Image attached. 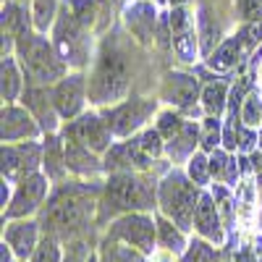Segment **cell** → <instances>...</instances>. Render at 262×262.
Here are the masks:
<instances>
[{
  "label": "cell",
  "mask_w": 262,
  "mask_h": 262,
  "mask_svg": "<svg viewBox=\"0 0 262 262\" xmlns=\"http://www.w3.org/2000/svg\"><path fill=\"white\" fill-rule=\"evenodd\" d=\"M66 147H60V142L55 137H48V144H45V173L50 181H60L66 176Z\"/></svg>",
  "instance_id": "21"
},
{
  "label": "cell",
  "mask_w": 262,
  "mask_h": 262,
  "mask_svg": "<svg viewBox=\"0 0 262 262\" xmlns=\"http://www.w3.org/2000/svg\"><path fill=\"white\" fill-rule=\"evenodd\" d=\"M90 262H95V257H90Z\"/></svg>",
  "instance_id": "48"
},
{
  "label": "cell",
  "mask_w": 262,
  "mask_h": 262,
  "mask_svg": "<svg viewBox=\"0 0 262 262\" xmlns=\"http://www.w3.org/2000/svg\"><path fill=\"white\" fill-rule=\"evenodd\" d=\"M32 262H60V252H58L53 238H45L42 244H37V249L32 254Z\"/></svg>",
  "instance_id": "36"
},
{
  "label": "cell",
  "mask_w": 262,
  "mask_h": 262,
  "mask_svg": "<svg viewBox=\"0 0 262 262\" xmlns=\"http://www.w3.org/2000/svg\"><path fill=\"white\" fill-rule=\"evenodd\" d=\"M259 8H262V0H242V11L247 18H254Z\"/></svg>",
  "instance_id": "41"
},
{
  "label": "cell",
  "mask_w": 262,
  "mask_h": 262,
  "mask_svg": "<svg viewBox=\"0 0 262 262\" xmlns=\"http://www.w3.org/2000/svg\"><path fill=\"white\" fill-rule=\"evenodd\" d=\"M139 147H142V152L152 160V158H160L163 152H165V142H163V134L158 128H147L144 134L139 137Z\"/></svg>",
  "instance_id": "30"
},
{
  "label": "cell",
  "mask_w": 262,
  "mask_h": 262,
  "mask_svg": "<svg viewBox=\"0 0 262 262\" xmlns=\"http://www.w3.org/2000/svg\"><path fill=\"white\" fill-rule=\"evenodd\" d=\"M55 8H58V0H34L32 6V21L39 32H45L53 18H55Z\"/></svg>",
  "instance_id": "27"
},
{
  "label": "cell",
  "mask_w": 262,
  "mask_h": 262,
  "mask_svg": "<svg viewBox=\"0 0 262 262\" xmlns=\"http://www.w3.org/2000/svg\"><path fill=\"white\" fill-rule=\"evenodd\" d=\"M259 147H262V134H259Z\"/></svg>",
  "instance_id": "47"
},
{
  "label": "cell",
  "mask_w": 262,
  "mask_h": 262,
  "mask_svg": "<svg viewBox=\"0 0 262 262\" xmlns=\"http://www.w3.org/2000/svg\"><path fill=\"white\" fill-rule=\"evenodd\" d=\"M6 244L13 249V254L18 259H24L29 254H34L37 249V226L29 223V221H18V223H11L3 233Z\"/></svg>",
  "instance_id": "17"
},
{
  "label": "cell",
  "mask_w": 262,
  "mask_h": 262,
  "mask_svg": "<svg viewBox=\"0 0 262 262\" xmlns=\"http://www.w3.org/2000/svg\"><path fill=\"white\" fill-rule=\"evenodd\" d=\"M24 32H29V16L21 11L18 6L6 3L3 6V34L16 39V37H21Z\"/></svg>",
  "instance_id": "24"
},
{
  "label": "cell",
  "mask_w": 262,
  "mask_h": 262,
  "mask_svg": "<svg viewBox=\"0 0 262 262\" xmlns=\"http://www.w3.org/2000/svg\"><path fill=\"white\" fill-rule=\"evenodd\" d=\"M196 95H200V81L189 74H168L163 81V100L181 111H191Z\"/></svg>",
  "instance_id": "15"
},
{
  "label": "cell",
  "mask_w": 262,
  "mask_h": 262,
  "mask_svg": "<svg viewBox=\"0 0 262 262\" xmlns=\"http://www.w3.org/2000/svg\"><path fill=\"white\" fill-rule=\"evenodd\" d=\"M37 121L29 116V111H21V107H3V126H0V134H3V144L11 142H21V139H34L39 134Z\"/></svg>",
  "instance_id": "14"
},
{
  "label": "cell",
  "mask_w": 262,
  "mask_h": 262,
  "mask_svg": "<svg viewBox=\"0 0 262 262\" xmlns=\"http://www.w3.org/2000/svg\"><path fill=\"white\" fill-rule=\"evenodd\" d=\"M128 81H131L128 55L123 53L118 42L105 39L97 66H95V74L90 76V84H86L90 100L95 105H116L128 92Z\"/></svg>",
  "instance_id": "1"
},
{
  "label": "cell",
  "mask_w": 262,
  "mask_h": 262,
  "mask_svg": "<svg viewBox=\"0 0 262 262\" xmlns=\"http://www.w3.org/2000/svg\"><path fill=\"white\" fill-rule=\"evenodd\" d=\"M238 45H242V39L238 37H233V39H228V42H223L217 50H212L210 55H207V63L212 66L215 71H231L233 66H236V55H238Z\"/></svg>",
  "instance_id": "22"
},
{
  "label": "cell",
  "mask_w": 262,
  "mask_h": 262,
  "mask_svg": "<svg viewBox=\"0 0 262 262\" xmlns=\"http://www.w3.org/2000/svg\"><path fill=\"white\" fill-rule=\"evenodd\" d=\"M215 196H217V202H221V205H217V210L223 212L226 221H231V200H228V194H226L223 189H217V191H215Z\"/></svg>",
  "instance_id": "40"
},
{
  "label": "cell",
  "mask_w": 262,
  "mask_h": 262,
  "mask_svg": "<svg viewBox=\"0 0 262 262\" xmlns=\"http://www.w3.org/2000/svg\"><path fill=\"white\" fill-rule=\"evenodd\" d=\"M63 262H84V252H81V244H74V249L66 254Z\"/></svg>",
  "instance_id": "42"
},
{
  "label": "cell",
  "mask_w": 262,
  "mask_h": 262,
  "mask_svg": "<svg viewBox=\"0 0 262 262\" xmlns=\"http://www.w3.org/2000/svg\"><path fill=\"white\" fill-rule=\"evenodd\" d=\"M202 137H200V128H196V123H186L184 126V131L181 134H176L173 139H168V144H165V152L170 155V160H186V158H191L194 155V147H196V142H200Z\"/></svg>",
  "instance_id": "19"
},
{
  "label": "cell",
  "mask_w": 262,
  "mask_h": 262,
  "mask_svg": "<svg viewBox=\"0 0 262 262\" xmlns=\"http://www.w3.org/2000/svg\"><path fill=\"white\" fill-rule=\"evenodd\" d=\"M200 191H196V184L191 179H184L181 173H173L160 184V205L163 212L168 217L176 221V226L181 231H186L194 223V210L196 202H200Z\"/></svg>",
  "instance_id": "3"
},
{
  "label": "cell",
  "mask_w": 262,
  "mask_h": 262,
  "mask_svg": "<svg viewBox=\"0 0 262 262\" xmlns=\"http://www.w3.org/2000/svg\"><path fill=\"white\" fill-rule=\"evenodd\" d=\"M113 236L123 238L126 244L137 247L139 252H152V242H155V226L147 215H126L116 223Z\"/></svg>",
  "instance_id": "13"
},
{
  "label": "cell",
  "mask_w": 262,
  "mask_h": 262,
  "mask_svg": "<svg viewBox=\"0 0 262 262\" xmlns=\"http://www.w3.org/2000/svg\"><path fill=\"white\" fill-rule=\"evenodd\" d=\"M158 228H160V242H163V247L165 249H170V252H181L186 244H184V236H181V231H176L168 221H158Z\"/></svg>",
  "instance_id": "34"
},
{
  "label": "cell",
  "mask_w": 262,
  "mask_h": 262,
  "mask_svg": "<svg viewBox=\"0 0 262 262\" xmlns=\"http://www.w3.org/2000/svg\"><path fill=\"white\" fill-rule=\"evenodd\" d=\"M242 121L247 123V126H259L262 123V100H259V95L257 92H252V95H247L244 97V102H242Z\"/></svg>",
  "instance_id": "31"
},
{
  "label": "cell",
  "mask_w": 262,
  "mask_h": 262,
  "mask_svg": "<svg viewBox=\"0 0 262 262\" xmlns=\"http://www.w3.org/2000/svg\"><path fill=\"white\" fill-rule=\"evenodd\" d=\"M259 39H262V24H252V27H247V32H244V42H247V45L254 48Z\"/></svg>",
  "instance_id": "39"
},
{
  "label": "cell",
  "mask_w": 262,
  "mask_h": 262,
  "mask_svg": "<svg viewBox=\"0 0 262 262\" xmlns=\"http://www.w3.org/2000/svg\"><path fill=\"white\" fill-rule=\"evenodd\" d=\"M173 50L181 60H194V53H196V34H194V27L173 34Z\"/></svg>",
  "instance_id": "29"
},
{
  "label": "cell",
  "mask_w": 262,
  "mask_h": 262,
  "mask_svg": "<svg viewBox=\"0 0 262 262\" xmlns=\"http://www.w3.org/2000/svg\"><path fill=\"white\" fill-rule=\"evenodd\" d=\"M226 168H228V155H226V152H221V149H215L212 155H210V173H212L215 179L226 181Z\"/></svg>",
  "instance_id": "38"
},
{
  "label": "cell",
  "mask_w": 262,
  "mask_h": 262,
  "mask_svg": "<svg viewBox=\"0 0 262 262\" xmlns=\"http://www.w3.org/2000/svg\"><path fill=\"white\" fill-rule=\"evenodd\" d=\"M226 107V86L223 84H207L202 92V111L205 116L217 118Z\"/></svg>",
  "instance_id": "25"
},
{
  "label": "cell",
  "mask_w": 262,
  "mask_h": 262,
  "mask_svg": "<svg viewBox=\"0 0 262 262\" xmlns=\"http://www.w3.org/2000/svg\"><path fill=\"white\" fill-rule=\"evenodd\" d=\"M48 194V179L39 176V173H32V176L21 179L16 191H13V200L6 210V217H24V215H32L42 200Z\"/></svg>",
  "instance_id": "8"
},
{
  "label": "cell",
  "mask_w": 262,
  "mask_h": 262,
  "mask_svg": "<svg viewBox=\"0 0 262 262\" xmlns=\"http://www.w3.org/2000/svg\"><path fill=\"white\" fill-rule=\"evenodd\" d=\"M53 42L58 55L69 63V66H81L86 63V55H90V42H86V27L74 16V11L69 6H63L58 11V21L53 27Z\"/></svg>",
  "instance_id": "4"
},
{
  "label": "cell",
  "mask_w": 262,
  "mask_h": 262,
  "mask_svg": "<svg viewBox=\"0 0 262 262\" xmlns=\"http://www.w3.org/2000/svg\"><path fill=\"white\" fill-rule=\"evenodd\" d=\"M126 24H128V29L134 32L142 42H149L152 27H155V11H152L147 3L131 6L128 8V16H126Z\"/></svg>",
  "instance_id": "20"
},
{
  "label": "cell",
  "mask_w": 262,
  "mask_h": 262,
  "mask_svg": "<svg viewBox=\"0 0 262 262\" xmlns=\"http://www.w3.org/2000/svg\"><path fill=\"white\" fill-rule=\"evenodd\" d=\"M152 113H155V100H128V102L113 107V111H107L105 121H107L113 134L128 137L131 131H137Z\"/></svg>",
  "instance_id": "7"
},
{
  "label": "cell",
  "mask_w": 262,
  "mask_h": 262,
  "mask_svg": "<svg viewBox=\"0 0 262 262\" xmlns=\"http://www.w3.org/2000/svg\"><path fill=\"white\" fill-rule=\"evenodd\" d=\"M155 262H170V259H168V257H165V254H163V257H158V259H155Z\"/></svg>",
  "instance_id": "45"
},
{
  "label": "cell",
  "mask_w": 262,
  "mask_h": 262,
  "mask_svg": "<svg viewBox=\"0 0 262 262\" xmlns=\"http://www.w3.org/2000/svg\"><path fill=\"white\" fill-rule=\"evenodd\" d=\"M3 3H6V0H3Z\"/></svg>",
  "instance_id": "49"
},
{
  "label": "cell",
  "mask_w": 262,
  "mask_h": 262,
  "mask_svg": "<svg viewBox=\"0 0 262 262\" xmlns=\"http://www.w3.org/2000/svg\"><path fill=\"white\" fill-rule=\"evenodd\" d=\"M194 228L200 231L210 242H223V228H221V215H217V205L212 202L210 194H202L194 210Z\"/></svg>",
  "instance_id": "16"
},
{
  "label": "cell",
  "mask_w": 262,
  "mask_h": 262,
  "mask_svg": "<svg viewBox=\"0 0 262 262\" xmlns=\"http://www.w3.org/2000/svg\"><path fill=\"white\" fill-rule=\"evenodd\" d=\"M142 254L144 252H139L134 247H118V244L107 242L102 249V262H144Z\"/></svg>",
  "instance_id": "26"
},
{
  "label": "cell",
  "mask_w": 262,
  "mask_h": 262,
  "mask_svg": "<svg viewBox=\"0 0 262 262\" xmlns=\"http://www.w3.org/2000/svg\"><path fill=\"white\" fill-rule=\"evenodd\" d=\"M252 168L262 173V152H252Z\"/></svg>",
  "instance_id": "43"
},
{
  "label": "cell",
  "mask_w": 262,
  "mask_h": 262,
  "mask_svg": "<svg viewBox=\"0 0 262 262\" xmlns=\"http://www.w3.org/2000/svg\"><path fill=\"white\" fill-rule=\"evenodd\" d=\"M66 165H69V170L86 176V173H95L100 168V160L95 158V152L90 147H84L76 139H69L66 142Z\"/></svg>",
  "instance_id": "18"
},
{
  "label": "cell",
  "mask_w": 262,
  "mask_h": 262,
  "mask_svg": "<svg viewBox=\"0 0 262 262\" xmlns=\"http://www.w3.org/2000/svg\"><path fill=\"white\" fill-rule=\"evenodd\" d=\"M259 84H262V69H259Z\"/></svg>",
  "instance_id": "46"
},
{
  "label": "cell",
  "mask_w": 262,
  "mask_h": 262,
  "mask_svg": "<svg viewBox=\"0 0 262 262\" xmlns=\"http://www.w3.org/2000/svg\"><path fill=\"white\" fill-rule=\"evenodd\" d=\"M0 76H3V102H13L21 92V74L16 69V60L11 55H3V66H0Z\"/></svg>",
  "instance_id": "23"
},
{
  "label": "cell",
  "mask_w": 262,
  "mask_h": 262,
  "mask_svg": "<svg viewBox=\"0 0 262 262\" xmlns=\"http://www.w3.org/2000/svg\"><path fill=\"white\" fill-rule=\"evenodd\" d=\"M16 53L27 76V86H48L66 76V60L45 37L24 32L16 37Z\"/></svg>",
  "instance_id": "2"
},
{
  "label": "cell",
  "mask_w": 262,
  "mask_h": 262,
  "mask_svg": "<svg viewBox=\"0 0 262 262\" xmlns=\"http://www.w3.org/2000/svg\"><path fill=\"white\" fill-rule=\"evenodd\" d=\"M184 126H186V121H184L179 113H173V111H168V113H160L158 131L163 134V139H173L176 134H181V131H184Z\"/></svg>",
  "instance_id": "32"
},
{
  "label": "cell",
  "mask_w": 262,
  "mask_h": 262,
  "mask_svg": "<svg viewBox=\"0 0 262 262\" xmlns=\"http://www.w3.org/2000/svg\"><path fill=\"white\" fill-rule=\"evenodd\" d=\"M111 137H113L111 126L100 116H81L79 121L66 126V139H76L92 152H105L111 147Z\"/></svg>",
  "instance_id": "9"
},
{
  "label": "cell",
  "mask_w": 262,
  "mask_h": 262,
  "mask_svg": "<svg viewBox=\"0 0 262 262\" xmlns=\"http://www.w3.org/2000/svg\"><path fill=\"white\" fill-rule=\"evenodd\" d=\"M223 139V134H221V123H217L212 116H207L205 118V128H202V147L207 149V152H215V147H217V142Z\"/></svg>",
  "instance_id": "35"
},
{
  "label": "cell",
  "mask_w": 262,
  "mask_h": 262,
  "mask_svg": "<svg viewBox=\"0 0 262 262\" xmlns=\"http://www.w3.org/2000/svg\"><path fill=\"white\" fill-rule=\"evenodd\" d=\"M86 215V202L76 194H58L53 205L45 210L42 215V228L50 231V233H58V231H71L76 228Z\"/></svg>",
  "instance_id": "6"
},
{
  "label": "cell",
  "mask_w": 262,
  "mask_h": 262,
  "mask_svg": "<svg viewBox=\"0 0 262 262\" xmlns=\"http://www.w3.org/2000/svg\"><path fill=\"white\" fill-rule=\"evenodd\" d=\"M152 186L131 173H118L107 181V205L113 210H147L152 207Z\"/></svg>",
  "instance_id": "5"
},
{
  "label": "cell",
  "mask_w": 262,
  "mask_h": 262,
  "mask_svg": "<svg viewBox=\"0 0 262 262\" xmlns=\"http://www.w3.org/2000/svg\"><path fill=\"white\" fill-rule=\"evenodd\" d=\"M189 179L196 184V186H205L207 179H210V158L205 155H194L189 158Z\"/></svg>",
  "instance_id": "33"
},
{
  "label": "cell",
  "mask_w": 262,
  "mask_h": 262,
  "mask_svg": "<svg viewBox=\"0 0 262 262\" xmlns=\"http://www.w3.org/2000/svg\"><path fill=\"white\" fill-rule=\"evenodd\" d=\"M84 95H86V79L81 74L63 76L53 86V102H55L58 116L66 118V121H71L74 116H79L81 107H84Z\"/></svg>",
  "instance_id": "10"
},
{
  "label": "cell",
  "mask_w": 262,
  "mask_h": 262,
  "mask_svg": "<svg viewBox=\"0 0 262 262\" xmlns=\"http://www.w3.org/2000/svg\"><path fill=\"white\" fill-rule=\"evenodd\" d=\"M200 37H202V53L210 55L212 48L217 45V39H221V32H217V27L212 24V18H210L207 8L200 11Z\"/></svg>",
  "instance_id": "28"
},
{
  "label": "cell",
  "mask_w": 262,
  "mask_h": 262,
  "mask_svg": "<svg viewBox=\"0 0 262 262\" xmlns=\"http://www.w3.org/2000/svg\"><path fill=\"white\" fill-rule=\"evenodd\" d=\"M39 163V147L34 142L27 144H3V176L11 181H21L32 176Z\"/></svg>",
  "instance_id": "11"
},
{
  "label": "cell",
  "mask_w": 262,
  "mask_h": 262,
  "mask_svg": "<svg viewBox=\"0 0 262 262\" xmlns=\"http://www.w3.org/2000/svg\"><path fill=\"white\" fill-rule=\"evenodd\" d=\"M24 107L34 116V121L42 126V131H55L58 128V111L53 102V90L48 86H27V92L21 95Z\"/></svg>",
  "instance_id": "12"
},
{
  "label": "cell",
  "mask_w": 262,
  "mask_h": 262,
  "mask_svg": "<svg viewBox=\"0 0 262 262\" xmlns=\"http://www.w3.org/2000/svg\"><path fill=\"white\" fill-rule=\"evenodd\" d=\"M212 249L207 247V244H202V242H194L191 247H189V252L184 254V262H212Z\"/></svg>",
  "instance_id": "37"
},
{
  "label": "cell",
  "mask_w": 262,
  "mask_h": 262,
  "mask_svg": "<svg viewBox=\"0 0 262 262\" xmlns=\"http://www.w3.org/2000/svg\"><path fill=\"white\" fill-rule=\"evenodd\" d=\"M170 3H173V8H176V6H184L186 0H170Z\"/></svg>",
  "instance_id": "44"
}]
</instances>
